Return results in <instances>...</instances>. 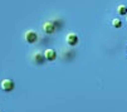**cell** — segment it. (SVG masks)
Returning <instances> with one entry per match:
<instances>
[{
    "label": "cell",
    "instance_id": "cell-1",
    "mask_svg": "<svg viewBox=\"0 0 127 112\" xmlns=\"http://www.w3.org/2000/svg\"><path fill=\"white\" fill-rule=\"evenodd\" d=\"M0 87H1V89L4 92H11L15 87L14 82L10 79V78H6V79H3L1 81V84H0Z\"/></svg>",
    "mask_w": 127,
    "mask_h": 112
},
{
    "label": "cell",
    "instance_id": "cell-2",
    "mask_svg": "<svg viewBox=\"0 0 127 112\" xmlns=\"http://www.w3.org/2000/svg\"><path fill=\"white\" fill-rule=\"evenodd\" d=\"M25 40L29 43V44H33V43H35L38 40V34L35 33V32H33V30H29V32H27L25 33Z\"/></svg>",
    "mask_w": 127,
    "mask_h": 112
},
{
    "label": "cell",
    "instance_id": "cell-3",
    "mask_svg": "<svg viewBox=\"0 0 127 112\" xmlns=\"http://www.w3.org/2000/svg\"><path fill=\"white\" fill-rule=\"evenodd\" d=\"M78 42H79V38H78V35H77V34L70 33V34H68V35H67V43H68L70 47L77 45V44H78Z\"/></svg>",
    "mask_w": 127,
    "mask_h": 112
},
{
    "label": "cell",
    "instance_id": "cell-4",
    "mask_svg": "<svg viewBox=\"0 0 127 112\" xmlns=\"http://www.w3.org/2000/svg\"><path fill=\"white\" fill-rule=\"evenodd\" d=\"M33 61H34V63H37V64H43L45 61H47V58H45V55L44 54H42V53H37V54H34V58H33Z\"/></svg>",
    "mask_w": 127,
    "mask_h": 112
},
{
    "label": "cell",
    "instance_id": "cell-5",
    "mask_svg": "<svg viewBox=\"0 0 127 112\" xmlns=\"http://www.w3.org/2000/svg\"><path fill=\"white\" fill-rule=\"evenodd\" d=\"M44 55H45L47 61H50V62L57 58V53H56V50H54V49H47L45 53H44Z\"/></svg>",
    "mask_w": 127,
    "mask_h": 112
},
{
    "label": "cell",
    "instance_id": "cell-6",
    "mask_svg": "<svg viewBox=\"0 0 127 112\" xmlns=\"http://www.w3.org/2000/svg\"><path fill=\"white\" fill-rule=\"evenodd\" d=\"M44 32L47 34H53L54 30H56V24H53V23H45L44 27H43Z\"/></svg>",
    "mask_w": 127,
    "mask_h": 112
},
{
    "label": "cell",
    "instance_id": "cell-7",
    "mask_svg": "<svg viewBox=\"0 0 127 112\" xmlns=\"http://www.w3.org/2000/svg\"><path fill=\"white\" fill-rule=\"evenodd\" d=\"M118 14H121V15H125V14H127V6H123V5H121V6L118 8Z\"/></svg>",
    "mask_w": 127,
    "mask_h": 112
},
{
    "label": "cell",
    "instance_id": "cell-8",
    "mask_svg": "<svg viewBox=\"0 0 127 112\" xmlns=\"http://www.w3.org/2000/svg\"><path fill=\"white\" fill-rule=\"evenodd\" d=\"M112 23H113V27H116V28H120L121 27V20L120 19H115Z\"/></svg>",
    "mask_w": 127,
    "mask_h": 112
}]
</instances>
